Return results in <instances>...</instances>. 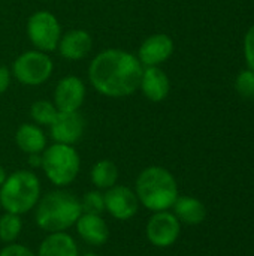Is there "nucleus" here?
I'll list each match as a JSON object with an SVG mask.
<instances>
[{
  "label": "nucleus",
  "instance_id": "f257e3e1",
  "mask_svg": "<svg viewBox=\"0 0 254 256\" xmlns=\"http://www.w3.org/2000/svg\"><path fill=\"white\" fill-rule=\"evenodd\" d=\"M144 66L138 57L120 48L100 51L88 66V80L96 92L108 98H127L141 84Z\"/></svg>",
  "mask_w": 254,
  "mask_h": 256
},
{
  "label": "nucleus",
  "instance_id": "f03ea898",
  "mask_svg": "<svg viewBox=\"0 0 254 256\" xmlns=\"http://www.w3.org/2000/svg\"><path fill=\"white\" fill-rule=\"evenodd\" d=\"M81 214L82 208L79 198L63 188L40 196L34 207L36 225L48 234L67 232V230L75 226Z\"/></svg>",
  "mask_w": 254,
  "mask_h": 256
},
{
  "label": "nucleus",
  "instance_id": "7ed1b4c3",
  "mask_svg": "<svg viewBox=\"0 0 254 256\" xmlns=\"http://www.w3.org/2000/svg\"><path fill=\"white\" fill-rule=\"evenodd\" d=\"M133 190L138 196L139 206L151 213L171 210L180 196L178 183L174 174L157 165L147 166L138 174Z\"/></svg>",
  "mask_w": 254,
  "mask_h": 256
},
{
  "label": "nucleus",
  "instance_id": "20e7f679",
  "mask_svg": "<svg viewBox=\"0 0 254 256\" xmlns=\"http://www.w3.org/2000/svg\"><path fill=\"white\" fill-rule=\"evenodd\" d=\"M40 180L30 170L9 174L0 186V206L4 212L22 216L37 206L40 200Z\"/></svg>",
  "mask_w": 254,
  "mask_h": 256
},
{
  "label": "nucleus",
  "instance_id": "39448f33",
  "mask_svg": "<svg viewBox=\"0 0 254 256\" xmlns=\"http://www.w3.org/2000/svg\"><path fill=\"white\" fill-rule=\"evenodd\" d=\"M40 168L55 188H67L81 171V158L73 146L54 142L42 152Z\"/></svg>",
  "mask_w": 254,
  "mask_h": 256
},
{
  "label": "nucleus",
  "instance_id": "423d86ee",
  "mask_svg": "<svg viewBox=\"0 0 254 256\" xmlns=\"http://www.w3.org/2000/svg\"><path fill=\"white\" fill-rule=\"evenodd\" d=\"M54 70V63L49 56L39 50H30L19 54L12 63L13 78L24 86H40L46 82Z\"/></svg>",
  "mask_w": 254,
  "mask_h": 256
},
{
  "label": "nucleus",
  "instance_id": "0eeeda50",
  "mask_svg": "<svg viewBox=\"0 0 254 256\" xmlns=\"http://www.w3.org/2000/svg\"><path fill=\"white\" fill-rule=\"evenodd\" d=\"M25 32L33 46L43 52L57 50L63 34L60 21L49 10H37L31 14L27 21Z\"/></svg>",
  "mask_w": 254,
  "mask_h": 256
},
{
  "label": "nucleus",
  "instance_id": "6e6552de",
  "mask_svg": "<svg viewBox=\"0 0 254 256\" xmlns=\"http://www.w3.org/2000/svg\"><path fill=\"white\" fill-rule=\"evenodd\" d=\"M180 234L181 224L169 210L153 213L145 226L147 240L159 249H168L174 246L178 242Z\"/></svg>",
  "mask_w": 254,
  "mask_h": 256
},
{
  "label": "nucleus",
  "instance_id": "1a4fd4ad",
  "mask_svg": "<svg viewBox=\"0 0 254 256\" xmlns=\"http://www.w3.org/2000/svg\"><path fill=\"white\" fill-rule=\"evenodd\" d=\"M105 196V212L111 218L126 222L133 219L139 212V201L135 190L124 184H115L103 192Z\"/></svg>",
  "mask_w": 254,
  "mask_h": 256
},
{
  "label": "nucleus",
  "instance_id": "9d476101",
  "mask_svg": "<svg viewBox=\"0 0 254 256\" xmlns=\"http://www.w3.org/2000/svg\"><path fill=\"white\" fill-rule=\"evenodd\" d=\"M85 84L79 76L67 75L61 78L54 90V105L60 112L79 111L85 100Z\"/></svg>",
  "mask_w": 254,
  "mask_h": 256
},
{
  "label": "nucleus",
  "instance_id": "9b49d317",
  "mask_svg": "<svg viewBox=\"0 0 254 256\" xmlns=\"http://www.w3.org/2000/svg\"><path fill=\"white\" fill-rule=\"evenodd\" d=\"M51 138L54 142L73 146L76 144L85 130V120L79 111H69L57 114L55 120L51 123Z\"/></svg>",
  "mask_w": 254,
  "mask_h": 256
},
{
  "label": "nucleus",
  "instance_id": "f8f14e48",
  "mask_svg": "<svg viewBox=\"0 0 254 256\" xmlns=\"http://www.w3.org/2000/svg\"><path fill=\"white\" fill-rule=\"evenodd\" d=\"M174 40L166 33H154L148 36L138 50V60L144 68L159 66L165 63L174 52Z\"/></svg>",
  "mask_w": 254,
  "mask_h": 256
},
{
  "label": "nucleus",
  "instance_id": "ddd939ff",
  "mask_svg": "<svg viewBox=\"0 0 254 256\" xmlns=\"http://www.w3.org/2000/svg\"><path fill=\"white\" fill-rule=\"evenodd\" d=\"M93 48L91 34L85 30L75 28L61 34L58 42V52L63 58L69 62H78L85 58Z\"/></svg>",
  "mask_w": 254,
  "mask_h": 256
},
{
  "label": "nucleus",
  "instance_id": "4468645a",
  "mask_svg": "<svg viewBox=\"0 0 254 256\" xmlns=\"http://www.w3.org/2000/svg\"><path fill=\"white\" fill-rule=\"evenodd\" d=\"M75 230L79 238L90 246L100 248L109 240V226L102 214L82 213L75 224Z\"/></svg>",
  "mask_w": 254,
  "mask_h": 256
},
{
  "label": "nucleus",
  "instance_id": "2eb2a0df",
  "mask_svg": "<svg viewBox=\"0 0 254 256\" xmlns=\"http://www.w3.org/2000/svg\"><path fill=\"white\" fill-rule=\"evenodd\" d=\"M139 88L142 90L144 96L148 100L162 102L169 94L171 81L169 76L159 66H150V68H144Z\"/></svg>",
  "mask_w": 254,
  "mask_h": 256
},
{
  "label": "nucleus",
  "instance_id": "dca6fc26",
  "mask_svg": "<svg viewBox=\"0 0 254 256\" xmlns=\"http://www.w3.org/2000/svg\"><path fill=\"white\" fill-rule=\"evenodd\" d=\"M172 213L180 224L196 226L201 225L207 218V207L202 201L190 195H180L172 206Z\"/></svg>",
  "mask_w": 254,
  "mask_h": 256
},
{
  "label": "nucleus",
  "instance_id": "f3484780",
  "mask_svg": "<svg viewBox=\"0 0 254 256\" xmlns=\"http://www.w3.org/2000/svg\"><path fill=\"white\" fill-rule=\"evenodd\" d=\"M36 256H79V250L70 234L52 232L42 240Z\"/></svg>",
  "mask_w": 254,
  "mask_h": 256
},
{
  "label": "nucleus",
  "instance_id": "a211bd4d",
  "mask_svg": "<svg viewBox=\"0 0 254 256\" xmlns=\"http://www.w3.org/2000/svg\"><path fill=\"white\" fill-rule=\"evenodd\" d=\"M15 144L25 154L42 153L46 148V135L34 123H22L15 132Z\"/></svg>",
  "mask_w": 254,
  "mask_h": 256
},
{
  "label": "nucleus",
  "instance_id": "6ab92c4d",
  "mask_svg": "<svg viewBox=\"0 0 254 256\" xmlns=\"http://www.w3.org/2000/svg\"><path fill=\"white\" fill-rule=\"evenodd\" d=\"M118 177H120L118 166L109 159H102V160L96 162L90 171L91 184L97 190H103V192L108 190L109 188L115 186L118 183Z\"/></svg>",
  "mask_w": 254,
  "mask_h": 256
},
{
  "label": "nucleus",
  "instance_id": "aec40b11",
  "mask_svg": "<svg viewBox=\"0 0 254 256\" xmlns=\"http://www.w3.org/2000/svg\"><path fill=\"white\" fill-rule=\"evenodd\" d=\"M21 232H22L21 216L4 212L0 216V242H3L4 244L15 243L21 236Z\"/></svg>",
  "mask_w": 254,
  "mask_h": 256
},
{
  "label": "nucleus",
  "instance_id": "412c9836",
  "mask_svg": "<svg viewBox=\"0 0 254 256\" xmlns=\"http://www.w3.org/2000/svg\"><path fill=\"white\" fill-rule=\"evenodd\" d=\"M57 114H58V110L55 108L54 102H49L45 99L36 100L30 106V117L37 126H51Z\"/></svg>",
  "mask_w": 254,
  "mask_h": 256
},
{
  "label": "nucleus",
  "instance_id": "4be33fe9",
  "mask_svg": "<svg viewBox=\"0 0 254 256\" xmlns=\"http://www.w3.org/2000/svg\"><path fill=\"white\" fill-rule=\"evenodd\" d=\"M82 213L88 214H102L105 212V196L102 190H90L84 194V196L79 200Z\"/></svg>",
  "mask_w": 254,
  "mask_h": 256
},
{
  "label": "nucleus",
  "instance_id": "5701e85b",
  "mask_svg": "<svg viewBox=\"0 0 254 256\" xmlns=\"http://www.w3.org/2000/svg\"><path fill=\"white\" fill-rule=\"evenodd\" d=\"M235 88L244 99H254V72L252 69L241 70L235 80Z\"/></svg>",
  "mask_w": 254,
  "mask_h": 256
},
{
  "label": "nucleus",
  "instance_id": "b1692460",
  "mask_svg": "<svg viewBox=\"0 0 254 256\" xmlns=\"http://www.w3.org/2000/svg\"><path fill=\"white\" fill-rule=\"evenodd\" d=\"M244 57L249 69L254 72V26L249 28L244 38Z\"/></svg>",
  "mask_w": 254,
  "mask_h": 256
},
{
  "label": "nucleus",
  "instance_id": "393cba45",
  "mask_svg": "<svg viewBox=\"0 0 254 256\" xmlns=\"http://www.w3.org/2000/svg\"><path fill=\"white\" fill-rule=\"evenodd\" d=\"M0 256H36L33 250H30L27 246L19 244V243H10L6 244L1 250H0Z\"/></svg>",
  "mask_w": 254,
  "mask_h": 256
},
{
  "label": "nucleus",
  "instance_id": "a878e982",
  "mask_svg": "<svg viewBox=\"0 0 254 256\" xmlns=\"http://www.w3.org/2000/svg\"><path fill=\"white\" fill-rule=\"evenodd\" d=\"M10 80H12L10 69H7L6 66H0V94H3L9 88Z\"/></svg>",
  "mask_w": 254,
  "mask_h": 256
},
{
  "label": "nucleus",
  "instance_id": "bb28decb",
  "mask_svg": "<svg viewBox=\"0 0 254 256\" xmlns=\"http://www.w3.org/2000/svg\"><path fill=\"white\" fill-rule=\"evenodd\" d=\"M28 156V165L31 168H40L42 165V153H34V154H27Z\"/></svg>",
  "mask_w": 254,
  "mask_h": 256
},
{
  "label": "nucleus",
  "instance_id": "cd10ccee",
  "mask_svg": "<svg viewBox=\"0 0 254 256\" xmlns=\"http://www.w3.org/2000/svg\"><path fill=\"white\" fill-rule=\"evenodd\" d=\"M6 177H7V174H6V171H4V168L0 165V186L4 183V180H6Z\"/></svg>",
  "mask_w": 254,
  "mask_h": 256
},
{
  "label": "nucleus",
  "instance_id": "c85d7f7f",
  "mask_svg": "<svg viewBox=\"0 0 254 256\" xmlns=\"http://www.w3.org/2000/svg\"><path fill=\"white\" fill-rule=\"evenodd\" d=\"M79 256H97V255H96V254H93V252H85V254H82V255L79 254Z\"/></svg>",
  "mask_w": 254,
  "mask_h": 256
},
{
  "label": "nucleus",
  "instance_id": "c756f323",
  "mask_svg": "<svg viewBox=\"0 0 254 256\" xmlns=\"http://www.w3.org/2000/svg\"><path fill=\"white\" fill-rule=\"evenodd\" d=\"M0 210H1V206H0Z\"/></svg>",
  "mask_w": 254,
  "mask_h": 256
}]
</instances>
